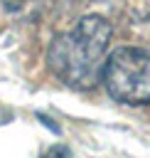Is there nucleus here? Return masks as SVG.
Returning a JSON list of instances; mask_svg holds the SVG:
<instances>
[{
    "mask_svg": "<svg viewBox=\"0 0 150 158\" xmlns=\"http://www.w3.org/2000/svg\"><path fill=\"white\" fill-rule=\"evenodd\" d=\"M111 42V25L98 15H86L74 30L59 35L49 47L54 74L71 89H91L103 72V57Z\"/></svg>",
    "mask_w": 150,
    "mask_h": 158,
    "instance_id": "nucleus-1",
    "label": "nucleus"
},
{
    "mask_svg": "<svg viewBox=\"0 0 150 158\" xmlns=\"http://www.w3.org/2000/svg\"><path fill=\"white\" fill-rule=\"evenodd\" d=\"M101 79L108 94L123 104L150 101V52L143 47H118L106 62Z\"/></svg>",
    "mask_w": 150,
    "mask_h": 158,
    "instance_id": "nucleus-2",
    "label": "nucleus"
},
{
    "mask_svg": "<svg viewBox=\"0 0 150 158\" xmlns=\"http://www.w3.org/2000/svg\"><path fill=\"white\" fill-rule=\"evenodd\" d=\"M42 158H69V151H66L64 146H54V148H49Z\"/></svg>",
    "mask_w": 150,
    "mask_h": 158,
    "instance_id": "nucleus-3",
    "label": "nucleus"
}]
</instances>
